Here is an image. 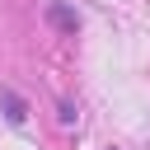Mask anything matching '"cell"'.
<instances>
[{
  "mask_svg": "<svg viewBox=\"0 0 150 150\" xmlns=\"http://www.w3.org/2000/svg\"><path fill=\"white\" fill-rule=\"evenodd\" d=\"M47 19H52L61 33H70V38H75V28H80V14H75L70 5H61V0H52V5H47Z\"/></svg>",
  "mask_w": 150,
  "mask_h": 150,
  "instance_id": "1",
  "label": "cell"
},
{
  "mask_svg": "<svg viewBox=\"0 0 150 150\" xmlns=\"http://www.w3.org/2000/svg\"><path fill=\"white\" fill-rule=\"evenodd\" d=\"M0 108H5V117H9L14 127H19L23 117H28V103H23V98H19L14 89H0Z\"/></svg>",
  "mask_w": 150,
  "mask_h": 150,
  "instance_id": "2",
  "label": "cell"
},
{
  "mask_svg": "<svg viewBox=\"0 0 150 150\" xmlns=\"http://www.w3.org/2000/svg\"><path fill=\"white\" fill-rule=\"evenodd\" d=\"M56 122H61V127H70V122H75V103H70V98H61V108H56Z\"/></svg>",
  "mask_w": 150,
  "mask_h": 150,
  "instance_id": "3",
  "label": "cell"
}]
</instances>
